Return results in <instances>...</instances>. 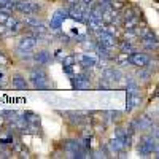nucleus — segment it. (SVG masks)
Returning a JSON list of instances; mask_svg holds the SVG:
<instances>
[{"instance_id": "obj_21", "label": "nucleus", "mask_w": 159, "mask_h": 159, "mask_svg": "<svg viewBox=\"0 0 159 159\" xmlns=\"http://www.w3.org/2000/svg\"><path fill=\"white\" fill-rule=\"evenodd\" d=\"M147 34H150V29L148 27H135V35L137 37H142L143 38Z\"/></svg>"}, {"instance_id": "obj_1", "label": "nucleus", "mask_w": 159, "mask_h": 159, "mask_svg": "<svg viewBox=\"0 0 159 159\" xmlns=\"http://www.w3.org/2000/svg\"><path fill=\"white\" fill-rule=\"evenodd\" d=\"M29 80L32 81V84H34L35 89H46V88H48V83H46V81H48V76H46V73H45L42 69L32 70Z\"/></svg>"}, {"instance_id": "obj_7", "label": "nucleus", "mask_w": 159, "mask_h": 159, "mask_svg": "<svg viewBox=\"0 0 159 159\" xmlns=\"http://www.w3.org/2000/svg\"><path fill=\"white\" fill-rule=\"evenodd\" d=\"M142 45L147 48V49H156L159 46V42H157V38L150 32V34H147V35L142 38Z\"/></svg>"}, {"instance_id": "obj_16", "label": "nucleus", "mask_w": 159, "mask_h": 159, "mask_svg": "<svg viewBox=\"0 0 159 159\" xmlns=\"http://www.w3.org/2000/svg\"><path fill=\"white\" fill-rule=\"evenodd\" d=\"M52 18L62 22L64 19H67V18H69V11H67V10H62V8H61V10H57V11L54 13V15H52Z\"/></svg>"}, {"instance_id": "obj_19", "label": "nucleus", "mask_w": 159, "mask_h": 159, "mask_svg": "<svg viewBox=\"0 0 159 159\" xmlns=\"http://www.w3.org/2000/svg\"><path fill=\"white\" fill-rule=\"evenodd\" d=\"M0 7H2L3 11H11L13 8H15V3L11 2V0H0Z\"/></svg>"}, {"instance_id": "obj_15", "label": "nucleus", "mask_w": 159, "mask_h": 159, "mask_svg": "<svg viewBox=\"0 0 159 159\" xmlns=\"http://www.w3.org/2000/svg\"><path fill=\"white\" fill-rule=\"evenodd\" d=\"M119 48H121V52H126V54H132V52H135V46L132 45L130 42H123Z\"/></svg>"}, {"instance_id": "obj_27", "label": "nucleus", "mask_w": 159, "mask_h": 159, "mask_svg": "<svg viewBox=\"0 0 159 159\" xmlns=\"http://www.w3.org/2000/svg\"><path fill=\"white\" fill-rule=\"evenodd\" d=\"M5 64H7V56L3 52H0V65H5Z\"/></svg>"}, {"instance_id": "obj_24", "label": "nucleus", "mask_w": 159, "mask_h": 159, "mask_svg": "<svg viewBox=\"0 0 159 159\" xmlns=\"http://www.w3.org/2000/svg\"><path fill=\"white\" fill-rule=\"evenodd\" d=\"M107 115L111 116V119H118L119 116H121V113H119V111H107Z\"/></svg>"}, {"instance_id": "obj_25", "label": "nucleus", "mask_w": 159, "mask_h": 159, "mask_svg": "<svg viewBox=\"0 0 159 159\" xmlns=\"http://www.w3.org/2000/svg\"><path fill=\"white\" fill-rule=\"evenodd\" d=\"M65 3H67L69 7H75V5L80 3V0H65Z\"/></svg>"}, {"instance_id": "obj_8", "label": "nucleus", "mask_w": 159, "mask_h": 159, "mask_svg": "<svg viewBox=\"0 0 159 159\" xmlns=\"http://www.w3.org/2000/svg\"><path fill=\"white\" fill-rule=\"evenodd\" d=\"M102 76L107 78V80H110V81H119V80H121V72L116 70V69H113V67H111V69H103Z\"/></svg>"}, {"instance_id": "obj_12", "label": "nucleus", "mask_w": 159, "mask_h": 159, "mask_svg": "<svg viewBox=\"0 0 159 159\" xmlns=\"http://www.w3.org/2000/svg\"><path fill=\"white\" fill-rule=\"evenodd\" d=\"M13 88L15 89H25L27 88V81H25V78L21 76V75H15L13 76Z\"/></svg>"}, {"instance_id": "obj_14", "label": "nucleus", "mask_w": 159, "mask_h": 159, "mask_svg": "<svg viewBox=\"0 0 159 159\" xmlns=\"http://www.w3.org/2000/svg\"><path fill=\"white\" fill-rule=\"evenodd\" d=\"M78 148H81V145H80L76 140H67V142L64 143V150L69 151V153H73V151H76Z\"/></svg>"}, {"instance_id": "obj_9", "label": "nucleus", "mask_w": 159, "mask_h": 159, "mask_svg": "<svg viewBox=\"0 0 159 159\" xmlns=\"http://www.w3.org/2000/svg\"><path fill=\"white\" fill-rule=\"evenodd\" d=\"M108 147H110V150H111L113 153H121V151H123V150L126 148V145H124L123 139H119V137H115V139H111V140H110Z\"/></svg>"}, {"instance_id": "obj_17", "label": "nucleus", "mask_w": 159, "mask_h": 159, "mask_svg": "<svg viewBox=\"0 0 159 159\" xmlns=\"http://www.w3.org/2000/svg\"><path fill=\"white\" fill-rule=\"evenodd\" d=\"M75 61H76V57H75L73 54H69V56H65V57L62 59V65H64V67H73Z\"/></svg>"}, {"instance_id": "obj_26", "label": "nucleus", "mask_w": 159, "mask_h": 159, "mask_svg": "<svg viewBox=\"0 0 159 159\" xmlns=\"http://www.w3.org/2000/svg\"><path fill=\"white\" fill-rule=\"evenodd\" d=\"M124 21H127V19H130V18H134V16H132V10H127L126 13H124Z\"/></svg>"}, {"instance_id": "obj_2", "label": "nucleus", "mask_w": 159, "mask_h": 159, "mask_svg": "<svg viewBox=\"0 0 159 159\" xmlns=\"http://www.w3.org/2000/svg\"><path fill=\"white\" fill-rule=\"evenodd\" d=\"M40 8H42V5L32 3V2H29V0H19V2L15 3V10L22 13V15H34V13L38 11Z\"/></svg>"}, {"instance_id": "obj_23", "label": "nucleus", "mask_w": 159, "mask_h": 159, "mask_svg": "<svg viewBox=\"0 0 159 159\" xmlns=\"http://www.w3.org/2000/svg\"><path fill=\"white\" fill-rule=\"evenodd\" d=\"M16 22H18V19H16V18H13V16H10L5 25H7L8 29H13V27H15V25H16Z\"/></svg>"}, {"instance_id": "obj_20", "label": "nucleus", "mask_w": 159, "mask_h": 159, "mask_svg": "<svg viewBox=\"0 0 159 159\" xmlns=\"http://www.w3.org/2000/svg\"><path fill=\"white\" fill-rule=\"evenodd\" d=\"M25 115V118H27V121L29 123H34V124H37L38 121H40V116H37L35 113H30V111H27V113H24Z\"/></svg>"}, {"instance_id": "obj_11", "label": "nucleus", "mask_w": 159, "mask_h": 159, "mask_svg": "<svg viewBox=\"0 0 159 159\" xmlns=\"http://www.w3.org/2000/svg\"><path fill=\"white\" fill-rule=\"evenodd\" d=\"M34 59H35V62L45 65V64H48V62L51 61V54H49L48 51H38L37 54L34 56Z\"/></svg>"}, {"instance_id": "obj_32", "label": "nucleus", "mask_w": 159, "mask_h": 159, "mask_svg": "<svg viewBox=\"0 0 159 159\" xmlns=\"http://www.w3.org/2000/svg\"><path fill=\"white\" fill-rule=\"evenodd\" d=\"M0 132H2V126H0Z\"/></svg>"}, {"instance_id": "obj_4", "label": "nucleus", "mask_w": 159, "mask_h": 159, "mask_svg": "<svg viewBox=\"0 0 159 159\" xmlns=\"http://www.w3.org/2000/svg\"><path fill=\"white\" fill-rule=\"evenodd\" d=\"M129 62L132 64V65H135V67H140V69H143V67H147V65L150 64V57L147 56V54H142V52H132V54L129 56Z\"/></svg>"}, {"instance_id": "obj_29", "label": "nucleus", "mask_w": 159, "mask_h": 159, "mask_svg": "<svg viewBox=\"0 0 159 159\" xmlns=\"http://www.w3.org/2000/svg\"><path fill=\"white\" fill-rule=\"evenodd\" d=\"M65 56H62V51H56V59H64Z\"/></svg>"}, {"instance_id": "obj_30", "label": "nucleus", "mask_w": 159, "mask_h": 159, "mask_svg": "<svg viewBox=\"0 0 159 159\" xmlns=\"http://www.w3.org/2000/svg\"><path fill=\"white\" fill-rule=\"evenodd\" d=\"M94 2H96V0H83V3H86V5H89V7L94 3Z\"/></svg>"}, {"instance_id": "obj_31", "label": "nucleus", "mask_w": 159, "mask_h": 159, "mask_svg": "<svg viewBox=\"0 0 159 159\" xmlns=\"http://www.w3.org/2000/svg\"><path fill=\"white\" fill-rule=\"evenodd\" d=\"M3 78V73H0V80H2Z\"/></svg>"}, {"instance_id": "obj_22", "label": "nucleus", "mask_w": 159, "mask_h": 159, "mask_svg": "<svg viewBox=\"0 0 159 159\" xmlns=\"http://www.w3.org/2000/svg\"><path fill=\"white\" fill-rule=\"evenodd\" d=\"M8 18H10V13L8 11H0V24H7V21H8Z\"/></svg>"}, {"instance_id": "obj_10", "label": "nucleus", "mask_w": 159, "mask_h": 159, "mask_svg": "<svg viewBox=\"0 0 159 159\" xmlns=\"http://www.w3.org/2000/svg\"><path fill=\"white\" fill-rule=\"evenodd\" d=\"M78 61L80 64H81V67L84 69H91V67H96V59L94 57H91L89 54H81V56H78Z\"/></svg>"}, {"instance_id": "obj_18", "label": "nucleus", "mask_w": 159, "mask_h": 159, "mask_svg": "<svg viewBox=\"0 0 159 159\" xmlns=\"http://www.w3.org/2000/svg\"><path fill=\"white\" fill-rule=\"evenodd\" d=\"M124 27H126V30H135V27H137V19H135V16L130 18V19H127V21H124Z\"/></svg>"}, {"instance_id": "obj_28", "label": "nucleus", "mask_w": 159, "mask_h": 159, "mask_svg": "<svg viewBox=\"0 0 159 159\" xmlns=\"http://www.w3.org/2000/svg\"><path fill=\"white\" fill-rule=\"evenodd\" d=\"M139 76H140V78H148V76H150V72H143V70H140V72H139Z\"/></svg>"}, {"instance_id": "obj_6", "label": "nucleus", "mask_w": 159, "mask_h": 159, "mask_svg": "<svg viewBox=\"0 0 159 159\" xmlns=\"http://www.w3.org/2000/svg\"><path fill=\"white\" fill-rule=\"evenodd\" d=\"M73 88H76V89H86V88H89V76L86 73L76 75L73 78Z\"/></svg>"}, {"instance_id": "obj_13", "label": "nucleus", "mask_w": 159, "mask_h": 159, "mask_svg": "<svg viewBox=\"0 0 159 159\" xmlns=\"http://www.w3.org/2000/svg\"><path fill=\"white\" fill-rule=\"evenodd\" d=\"M24 24H27L29 27L35 29L37 25H40L42 22H40V19H38V18H35V16H32V15H24Z\"/></svg>"}, {"instance_id": "obj_3", "label": "nucleus", "mask_w": 159, "mask_h": 159, "mask_svg": "<svg viewBox=\"0 0 159 159\" xmlns=\"http://www.w3.org/2000/svg\"><path fill=\"white\" fill-rule=\"evenodd\" d=\"M37 42H38V37L35 34L25 35V37H22L19 42H18V49L19 51H30V49L35 48Z\"/></svg>"}, {"instance_id": "obj_5", "label": "nucleus", "mask_w": 159, "mask_h": 159, "mask_svg": "<svg viewBox=\"0 0 159 159\" xmlns=\"http://www.w3.org/2000/svg\"><path fill=\"white\" fill-rule=\"evenodd\" d=\"M97 38H99V43H102L103 46H107V48H113V46L116 45V38H115V35H111V34L97 32Z\"/></svg>"}]
</instances>
